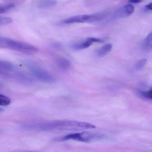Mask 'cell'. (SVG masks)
Segmentation results:
<instances>
[{"mask_svg":"<svg viewBox=\"0 0 152 152\" xmlns=\"http://www.w3.org/2000/svg\"><path fill=\"white\" fill-rule=\"evenodd\" d=\"M147 62V59L146 58H143L138 61L134 67V69L135 71H139L142 70Z\"/></svg>","mask_w":152,"mask_h":152,"instance_id":"cell-14","label":"cell"},{"mask_svg":"<svg viewBox=\"0 0 152 152\" xmlns=\"http://www.w3.org/2000/svg\"><path fill=\"white\" fill-rule=\"evenodd\" d=\"M59 68L62 71H66L69 69L70 63L69 61L65 58H59L56 61Z\"/></svg>","mask_w":152,"mask_h":152,"instance_id":"cell-10","label":"cell"},{"mask_svg":"<svg viewBox=\"0 0 152 152\" xmlns=\"http://www.w3.org/2000/svg\"><path fill=\"white\" fill-rule=\"evenodd\" d=\"M142 1L143 0H129V1L133 3H139Z\"/></svg>","mask_w":152,"mask_h":152,"instance_id":"cell-19","label":"cell"},{"mask_svg":"<svg viewBox=\"0 0 152 152\" xmlns=\"http://www.w3.org/2000/svg\"><path fill=\"white\" fill-rule=\"evenodd\" d=\"M27 67L32 75L38 80L48 84H53L56 82V78L42 67L32 63L28 64Z\"/></svg>","mask_w":152,"mask_h":152,"instance_id":"cell-2","label":"cell"},{"mask_svg":"<svg viewBox=\"0 0 152 152\" xmlns=\"http://www.w3.org/2000/svg\"><path fill=\"white\" fill-rule=\"evenodd\" d=\"M57 4L55 0H40L37 3L38 6L42 9H47L55 6Z\"/></svg>","mask_w":152,"mask_h":152,"instance_id":"cell-11","label":"cell"},{"mask_svg":"<svg viewBox=\"0 0 152 152\" xmlns=\"http://www.w3.org/2000/svg\"><path fill=\"white\" fill-rule=\"evenodd\" d=\"M11 102L10 98L4 95L0 94V106H7Z\"/></svg>","mask_w":152,"mask_h":152,"instance_id":"cell-15","label":"cell"},{"mask_svg":"<svg viewBox=\"0 0 152 152\" xmlns=\"http://www.w3.org/2000/svg\"><path fill=\"white\" fill-rule=\"evenodd\" d=\"M3 86L1 84H0V90L2 88Z\"/></svg>","mask_w":152,"mask_h":152,"instance_id":"cell-21","label":"cell"},{"mask_svg":"<svg viewBox=\"0 0 152 152\" xmlns=\"http://www.w3.org/2000/svg\"><path fill=\"white\" fill-rule=\"evenodd\" d=\"M12 22V19L10 17H0V26L8 25Z\"/></svg>","mask_w":152,"mask_h":152,"instance_id":"cell-17","label":"cell"},{"mask_svg":"<svg viewBox=\"0 0 152 152\" xmlns=\"http://www.w3.org/2000/svg\"><path fill=\"white\" fill-rule=\"evenodd\" d=\"M112 48V44H107L96 50L95 52V54L98 57H104L110 52Z\"/></svg>","mask_w":152,"mask_h":152,"instance_id":"cell-8","label":"cell"},{"mask_svg":"<svg viewBox=\"0 0 152 152\" xmlns=\"http://www.w3.org/2000/svg\"><path fill=\"white\" fill-rule=\"evenodd\" d=\"M15 5L12 3L1 4H0V14L5 13L14 8Z\"/></svg>","mask_w":152,"mask_h":152,"instance_id":"cell-16","label":"cell"},{"mask_svg":"<svg viewBox=\"0 0 152 152\" xmlns=\"http://www.w3.org/2000/svg\"><path fill=\"white\" fill-rule=\"evenodd\" d=\"M152 3L151 2L149 4H147V5H145V8L147 9V10H151L152 9Z\"/></svg>","mask_w":152,"mask_h":152,"instance_id":"cell-18","label":"cell"},{"mask_svg":"<svg viewBox=\"0 0 152 152\" xmlns=\"http://www.w3.org/2000/svg\"><path fill=\"white\" fill-rule=\"evenodd\" d=\"M4 109H3L2 108H1L0 107V113L2 112L3 111Z\"/></svg>","mask_w":152,"mask_h":152,"instance_id":"cell-20","label":"cell"},{"mask_svg":"<svg viewBox=\"0 0 152 152\" xmlns=\"http://www.w3.org/2000/svg\"><path fill=\"white\" fill-rule=\"evenodd\" d=\"M92 15H79L77 16L70 17L62 21L63 24H69L73 23H84V22H91Z\"/></svg>","mask_w":152,"mask_h":152,"instance_id":"cell-5","label":"cell"},{"mask_svg":"<svg viewBox=\"0 0 152 152\" xmlns=\"http://www.w3.org/2000/svg\"><path fill=\"white\" fill-rule=\"evenodd\" d=\"M142 50L144 51H151L152 49V34L150 33L144 39L142 45Z\"/></svg>","mask_w":152,"mask_h":152,"instance_id":"cell-9","label":"cell"},{"mask_svg":"<svg viewBox=\"0 0 152 152\" xmlns=\"http://www.w3.org/2000/svg\"><path fill=\"white\" fill-rule=\"evenodd\" d=\"M138 95L141 98L147 100H151L152 90L151 88L148 91H139L137 93Z\"/></svg>","mask_w":152,"mask_h":152,"instance_id":"cell-13","label":"cell"},{"mask_svg":"<svg viewBox=\"0 0 152 152\" xmlns=\"http://www.w3.org/2000/svg\"><path fill=\"white\" fill-rule=\"evenodd\" d=\"M104 41L100 38L95 37H88L85 41L81 43L72 44L70 45V47L72 50H83L90 47L94 42H103Z\"/></svg>","mask_w":152,"mask_h":152,"instance_id":"cell-4","label":"cell"},{"mask_svg":"<svg viewBox=\"0 0 152 152\" xmlns=\"http://www.w3.org/2000/svg\"><path fill=\"white\" fill-rule=\"evenodd\" d=\"M129 15L130 14H129L127 10L126 5H125V6L120 8L119 10H117L114 13L113 17L116 18H121L128 17Z\"/></svg>","mask_w":152,"mask_h":152,"instance_id":"cell-12","label":"cell"},{"mask_svg":"<svg viewBox=\"0 0 152 152\" xmlns=\"http://www.w3.org/2000/svg\"><path fill=\"white\" fill-rule=\"evenodd\" d=\"M99 137L100 135L99 134L85 131L81 133L69 134L58 138H55L54 140L55 142H63L72 140L84 142H89L92 141L99 140Z\"/></svg>","mask_w":152,"mask_h":152,"instance_id":"cell-3","label":"cell"},{"mask_svg":"<svg viewBox=\"0 0 152 152\" xmlns=\"http://www.w3.org/2000/svg\"><path fill=\"white\" fill-rule=\"evenodd\" d=\"M14 69V66L10 62L0 60V75H6Z\"/></svg>","mask_w":152,"mask_h":152,"instance_id":"cell-6","label":"cell"},{"mask_svg":"<svg viewBox=\"0 0 152 152\" xmlns=\"http://www.w3.org/2000/svg\"><path fill=\"white\" fill-rule=\"evenodd\" d=\"M0 48L7 49L28 55H34L38 52L34 45L8 37L0 36Z\"/></svg>","mask_w":152,"mask_h":152,"instance_id":"cell-1","label":"cell"},{"mask_svg":"<svg viewBox=\"0 0 152 152\" xmlns=\"http://www.w3.org/2000/svg\"><path fill=\"white\" fill-rule=\"evenodd\" d=\"M13 78L18 82L25 84V85H30L32 83V79L29 77L22 72H14L13 75Z\"/></svg>","mask_w":152,"mask_h":152,"instance_id":"cell-7","label":"cell"}]
</instances>
